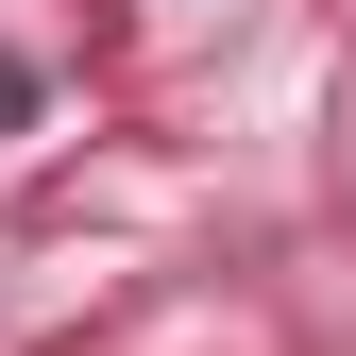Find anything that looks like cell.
Returning a JSON list of instances; mask_svg holds the SVG:
<instances>
[{
	"label": "cell",
	"mask_w": 356,
	"mask_h": 356,
	"mask_svg": "<svg viewBox=\"0 0 356 356\" xmlns=\"http://www.w3.org/2000/svg\"><path fill=\"white\" fill-rule=\"evenodd\" d=\"M0 119H34V68H17V51H0Z\"/></svg>",
	"instance_id": "cell-1"
}]
</instances>
